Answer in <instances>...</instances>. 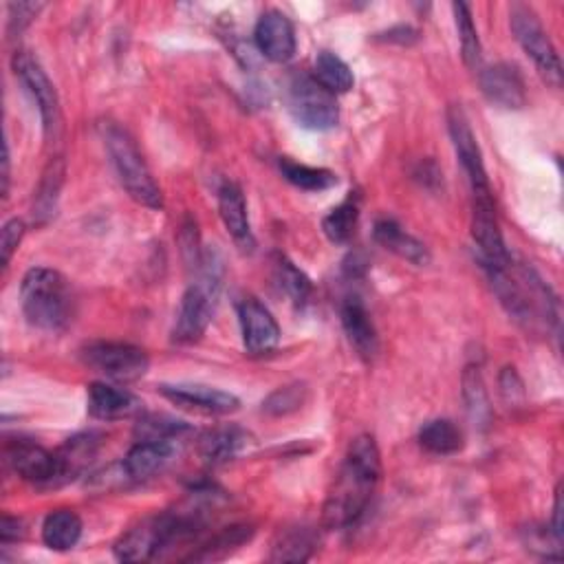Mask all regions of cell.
Here are the masks:
<instances>
[{
    "label": "cell",
    "mask_w": 564,
    "mask_h": 564,
    "mask_svg": "<svg viewBox=\"0 0 564 564\" xmlns=\"http://www.w3.org/2000/svg\"><path fill=\"white\" fill-rule=\"evenodd\" d=\"M86 403H89V414L102 421L128 416L139 408V401L128 390L106 381H95L89 386Z\"/></svg>",
    "instance_id": "ffe728a7"
},
{
    "label": "cell",
    "mask_w": 564,
    "mask_h": 564,
    "mask_svg": "<svg viewBox=\"0 0 564 564\" xmlns=\"http://www.w3.org/2000/svg\"><path fill=\"white\" fill-rule=\"evenodd\" d=\"M23 236H25V223L21 219H12V221L5 223L3 234H0V251H3V267H8L12 262V256L19 249Z\"/></svg>",
    "instance_id": "d590c367"
},
{
    "label": "cell",
    "mask_w": 564,
    "mask_h": 564,
    "mask_svg": "<svg viewBox=\"0 0 564 564\" xmlns=\"http://www.w3.org/2000/svg\"><path fill=\"white\" fill-rule=\"evenodd\" d=\"M381 479V457L373 437L362 435L351 442L340 472L336 474L325 507L327 529H346L362 518Z\"/></svg>",
    "instance_id": "6da1fadb"
},
{
    "label": "cell",
    "mask_w": 564,
    "mask_h": 564,
    "mask_svg": "<svg viewBox=\"0 0 564 564\" xmlns=\"http://www.w3.org/2000/svg\"><path fill=\"white\" fill-rule=\"evenodd\" d=\"M82 360L93 371L119 384L141 379L151 366V360L144 349L124 342H93L84 346Z\"/></svg>",
    "instance_id": "ba28073f"
},
{
    "label": "cell",
    "mask_w": 564,
    "mask_h": 564,
    "mask_svg": "<svg viewBox=\"0 0 564 564\" xmlns=\"http://www.w3.org/2000/svg\"><path fill=\"white\" fill-rule=\"evenodd\" d=\"M551 536L557 544L564 540V525H562V487L557 485L555 490V501H553V518H551Z\"/></svg>",
    "instance_id": "ab89813d"
},
{
    "label": "cell",
    "mask_w": 564,
    "mask_h": 564,
    "mask_svg": "<svg viewBox=\"0 0 564 564\" xmlns=\"http://www.w3.org/2000/svg\"><path fill=\"white\" fill-rule=\"evenodd\" d=\"M448 130H450L455 153H457V157H459V162H461V166H463V171L470 179L472 195L492 192L481 149L477 144V137H474L472 126H470L461 106H450L448 108Z\"/></svg>",
    "instance_id": "8fae6325"
},
{
    "label": "cell",
    "mask_w": 564,
    "mask_h": 564,
    "mask_svg": "<svg viewBox=\"0 0 564 564\" xmlns=\"http://www.w3.org/2000/svg\"><path fill=\"white\" fill-rule=\"evenodd\" d=\"M197 269H199V275L181 298L175 331H173V338L179 344H192L201 340V336L212 322L216 301L221 294L223 267L216 254L214 251L201 254Z\"/></svg>",
    "instance_id": "277c9868"
},
{
    "label": "cell",
    "mask_w": 564,
    "mask_h": 564,
    "mask_svg": "<svg viewBox=\"0 0 564 564\" xmlns=\"http://www.w3.org/2000/svg\"><path fill=\"white\" fill-rule=\"evenodd\" d=\"M287 104L294 119L309 130H331L340 121V106L314 75H294L287 86Z\"/></svg>",
    "instance_id": "8992f818"
},
{
    "label": "cell",
    "mask_w": 564,
    "mask_h": 564,
    "mask_svg": "<svg viewBox=\"0 0 564 564\" xmlns=\"http://www.w3.org/2000/svg\"><path fill=\"white\" fill-rule=\"evenodd\" d=\"M12 69L38 106L47 141L56 139L60 132L62 115H60V102H58L54 82L49 80L40 62L30 51H16L12 58Z\"/></svg>",
    "instance_id": "9c48e42d"
},
{
    "label": "cell",
    "mask_w": 564,
    "mask_h": 564,
    "mask_svg": "<svg viewBox=\"0 0 564 564\" xmlns=\"http://www.w3.org/2000/svg\"><path fill=\"white\" fill-rule=\"evenodd\" d=\"M373 234H375V240L384 249L397 254L399 258H403V260H408V262H412L416 267H423V265L431 262L428 247L423 245L421 240H416L412 234H408L399 223H395L390 219L377 221Z\"/></svg>",
    "instance_id": "44dd1931"
},
{
    "label": "cell",
    "mask_w": 564,
    "mask_h": 564,
    "mask_svg": "<svg viewBox=\"0 0 564 564\" xmlns=\"http://www.w3.org/2000/svg\"><path fill=\"white\" fill-rule=\"evenodd\" d=\"M188 431L190 426L186 421H179L166 414H149L137 423L134 435L139 442H175Z\"/></svg>",
    "instance_id": "1f68e13d"
},
{
    "label": "cell",
    "mask_w": 564,
    "mask_h": 564,
    "mask_svg": "<svg viewBox=\"0 0 564 564\" xmlns=\"http://www.w3.org/2000/svg\"><path fill=\"white\" fill-rule=\"evenodd\" d=\"M238 322L243 333V344L249 353H269L280 342V327L271 312L256 298H245L238 305Z\"/></svg>",
    "instance_id": "5bb4252c"
},
{
    "label": "cell",
    "mask_w": 564,
    "mask_h": 564,
    "mask_svg": "<svg viewBox=\"0 0 564 564\" xmlns=\"http://www.w3.org/2000/svg\"><path fill=\"white\" fill-rule=\"evenodd\" d=\"M455 12V21H457V30H459V40H461V51H463V60L470 69H479L481 67V40H479V32L474 27L472 21V12L466 3H455L453 5Z\"/></svg>",
    "instance_id": "836d02e7"
},
{
    "label": "cell",
    "mask_w": 564,
    "mask_h": 564,
    "mask_svg": "<svg viewBox=\"0 0 564 564\" xmlns=\"http://www.w3.org/2000/svg\"><path fill=\"white\" fill-rule=\"evenodd\" d=\"M314 78L333 95L349 93L355 84V75H353L351 67L333 51L318 54L316 67H314Z\"/></svg>",
    "instance_id": "83f0119b"
},
{
    "label": "cell",
    "mask_w": 564,
    "mask_h": 564,
    "mask_svg": "<svg viewBox=\"0 0 564 564\" xmlns=\"http://www.w3.org/2000/svg\"><path fill=\"white\" fill-rule=\"evenodd\" d=\"M501 386H503V395L509 403H516V392L520 397H525V390H522V381L520 377L514 373V368H505V373L501 375Z\"/></svg>",
    "instance_id": "f35d334b"
},
{
    "label": "cell",
    "mask_w": 564,
    "mask_h": 564,
    "mask_svg": "<svg viewBox=\"0 0 564 564\" xmlns=\"http://www.w3.org/2000/svg\"><path fill=\"white\" fill-rule=\"evenodd\" d=\"M12 157H10V144L5 141V155H3V197L8 199V195H10V175H12V162H10Z\"/></svg>",
    "instance_id": "60d3db41"
},
{
    "label": "cell",
    "mask_w": 564,
    "mask_h": 564,
    "mask_svg": "<svg viewBox=\"0 0 564 564\" xmlns=\"http://www.w3.org/2000/svg\"><path fill=\"white\" fill-rule=\"evenodd\" d=\"M82 538V520L73 509H56L43 522V540L54 551H69Z\"/></svg>",
    "instance_id": "d4e9b609"
},
{
    "label": "cell",
    "mask_w": 564,
    "mask_h": 564,
    "mask_svg": "<svg viewBox=\"0 0 564 564\" xmlns=\"http://www.w3.org/2000/svg\"><path fill=\"white\" fill-rule=\"evenodd\" d=\"M273 278L278 287L285 292L296 305H305L312 296V280L282 254L273 256Z\"/></svg>",
    "instance_id": "4dcf8cb0"
},
{
    "label": "cell",
    "mask_w": 564,
    "mask_h": 564,
    "mask_svg": "<svg viewBox=\"0 0 564 564\" xmlns=\"http://www.w3.org/2000/svg\"><path fill=\"white\" fill-rule=\"evenodd\" d=\"M251 536H254V527L251 525L225 527L219 533H214L208 542H203L197 549H192V553L186 555L184 560H188V562H216V560H225L238 547L249 542Z\"/></svg>",
    "instance_id": "cb8c5ba5"
},
{
    "label": "cell",
    "mask_w": 564,
    "mask_h": 564,
    "mask_svg": "<svg viewBox=\"0 0 564 564\" xmlns=\"http://www.w3.org/2000/svg\"><path fill=\"white\" fill-rule=\"evenodd\" d=\"M509 27L514 32V38L522 47V51L533 60L538 73L557 89L562 84V64H560L557 51H555L551 38L547 36L542 23L538 21L536 12L520 3L512 5Z\"/></svg>",
    "instance_id": "52a82bcc"
},
{
    "label": "cell",
    "mask_w": 564,
    "mask_h": 564,
    "mask_svg": "<svg viewBox=\"0 0 564 564\" xmlns=\"http://www.w3.org/2000/svg\"><path fill=\"white\" fill-rule=\"evenodd\" d=\"M254 40L258 51L271 60V62H290L296 54V32L292 21L278 12V10H269L265 12L254 30Z\"/></svg>",
    "instance_id": "4fadbf2b"
},
{
    "label": "cell",
    "mask_w": 564,
    "mask_h": 564,
    "mask_svg": "<svg viewBox=\"0 0 564 564\" xmlns=\"http://www.w3.org/2000/svg\"><path fill=\"white\" fill-rule=\"evenodd\" d=\"M280 173L292 186L307 190V192H322L333 186H338V175L327 168H314L298 162H292L287 157L280 160Z\"/></svg>",
    "instance_id": "f1b7e54d"
},
{
    "label": "cell",
    "mask_w": 564,
    "mask_h": 564,
    "mask_svg": "<svg viewBox=\"0 0 564 564\" xmlns=\"http://www.w3.org/2000/svg\"><path fill=\"white\" fill-rule=\"evenodd\" d=\"M173 453V442H137L126 455L121 470L130 481H146L171 461Z\"/></svg>",
    "instance_id": "ac0fdd59"
},
{
    "label": "cell",
    "mask_w": 564,
    "mask_h": 564,
    "mask_svg": "<svg viewBox=\"0 0 564 564\" xmlns=\"http://www.w3.org/2000/svg\"><path fill=\"white\" fill-rule=\"evenodd\" d=\"M249 444H251L249 433H245L243 428H236V426H227V428H219V431L205 435L199 446V453L205 463L223 466V463L236 459L238 455H243L249 448Z\"/></svg>",
    "instance_id": "7402d4cb"
},
{
    "label": "cell",
    "mask_w": 564,
    "mask_h": 564,
    "mask_svg": "<svg viewBox=\"0 0 564 564\" xmlns=\"http://www.w3.org/2000/svg\"><path fill=\"white\" fill-rule=\"evenodd\" d=\"M492 290L496 292L501 305L507 309V314L527 325L536 327L538 322L547 325L557 322L555 314V298L551 296L549 287L536 275L533 269L509 260L501 267H485Z\"/></svg>",
    "instance_id": "7a4b0ae2"
},
{
    "label": "cell",
    "mask_w": 564,
    "mask_h": 564,
    "mask_svg": "<svg viewBox=\"0 0 564 564\" xmlns=\"http://www.w3.org/2000/svg\"><path fill=\"white\" fill-rule=\"evenodd\" d=\"M102 139H104L106 153L110 157L113 171L119 184L124 186V190L128 192V197L144 208L162 210L164 208L162 190L153 179V173L146 166L144 157H141L134 139L117 124H104Z\"/></svg>",
    "instance_id": "5b68a950"
},
{
    "label": "cell",
    "mask_w": 564,
    "mask_h": 564,
    "mask_svg": "<svg viewBox=\"0 0 564 564\" xmlns=\"http://www.w3.org/2000/svg\"><path fill=\"white\" fill-rule=\"evenodd\" d=\"M481 89L485 97L501 108H522L527 102L525 80L514 64L498 62L481 71Z\"/></svg>",
    "instance_id": "e0dca14e"
},
{
    "label": "cell",
    "mask_w": 564,
    "mask_h": 564,
    "mask_svg": "<svg viewBox=\"0 0 564 564\" xmlns=\"http://www.w3.org/2000/svg\"><path fill=\"white\" fill-rule=\"evenodd\" d=\"M472 238L481 251L485 267H501L509 260L492 192L472 195Z\"/></svg>",
    "instance_id": "7c38bea8"
},
{
    "label": "cell",
    "mask_w": 564,
    "mask_h": 564,
    "mask_svg": "<svg viewBox=\"0 0 564 564\" xmlns=\"http://www.w3.org/2000/svg\"><path fill=\"white\" fill-rule=\"evenodd\" d=\"M340 316H342L344 333H346L349 342L353 344V349L357 351V355L364 360H373L379 344H377L375 325H373L364 303L360 298H346L340 309Z\"/></svg>",
    "instance_id": "d6986e66"
},
{
    "label": "cell",
    "mask_w": 564,
    "mask_h": 564,
    "mask_svg": "<svg viewBox=\"0 0 564 564\" xmlns=\"http://www.w3.org/2000/svg\"><path fill=\"white\" fill-rule=\"evenodd\" d=\"M318 547V536L312 527H292L282 531L271 547L273 562H307Z\"/></svg>",
    "instance_id": "4316f807"
},
{
    "label": "cell",
    "mask_w": 564,
    "mask_h": 564,
    "mask_svg": "<svg viewBox=\"0 0 564 564\" xmlns=\"http://www.w3.org/2000/svg\"><path fill=\"white\" fill-rule=\"evenodd\" d=\"M23 536H25L23 520H21V518H14V516H10V514H5V516H3V525H0V540H3V544L19 542Z\"/></svg>",
    "instance_id": "74e56055"
},
{
    "label": "cell",
    "mask_w": 564,
    "mask_h": 564,
    "mask_svg": "<svg viewBox=\"0 0 564 564\" xmlns=\"http://www.w3.org/2000/svg\"><path fill=\"white\" fill-rule=\"evenodd\" d=\"M40 10H43V5H36V3H12L10 5V25H12V30L19 27V32H21L23 27H27L38 16Z\"/></svg>",
    "instance_id": "8d00e7d4"
},
{
    "label": "cell",
    "mask_w": 564,
    "mask_h": 564,
    "mask_svg": "<svg viewBox=\"0 0 564 564\" xmlns=\"http://www.w3.org/2000/svg\"><path fill=\"white\" fill-rule=\"evenodd\" d=\"M357 219H360V199L357 195H351L346 201H342L322 219V230L331 243L346 245L355 234Z\"/></svg>",
    "instance_id": "f546056e"
},
{
    "label": "cell",
    "mask_w": 564,
    "mask_h": 564,
    "mask_svg": "<svg viewBox=\"0 0 564 564\" xmlns=\"http://www.w3.org/2000/svg\"><path fill=\"white\" fill-rule=\"evenodd\" d=\"M160 390L173 403L205 414H230L240 406L236 395L205 384H164Z\"/></svg>",
    "instance_id": "9a60e30c"
},
{
    "label": "cell",
    "mask_w": 564,
    "mask_h": 564,
    "mask_svg": "<svg viewBox=\"0 0 564 564\" xmlns=\"http://www.w3.org/2000/svg\"><path fill=\"white\" fill-rule=\"evenodd\" d=\"M64 175H67L64 160L62 157H51L43 177H40L36 197H34V210H32L34 223L45 225L54 219L56 208H58V199H60V190H62V184H64Z\"/></svg>",
    "instance_id": "603a6c76"
},
{
    "label": "cell",
    "mask_w": 564,
    "mask_h": 564,
    "mask_svg": "<svg viewBox=\"0 0 564 564\" xmlns=\"http://www.w3.org/2000/svg\"><path fill=\"white\" fill-rule=\"evenodd\" d=\"M21 305L30 325L43 331L62 329L73 314V296L67 278L49 267H34L21 285Z\"/></svg>",
    "instance_id": "3957f363"
},
{
    "label": "cell",
    "mask_w": 564,
    "mask_h": 564,
    "mask_svg": "<svg viewBox=\"0 0 564 564\" xmlns=\"http://www.w3.org/2000/svg\"><path fill=\"white\" fill-rule=\"evenodd\" d=\"M8 463L12 470L40 487H56L69 481V474L64 470V463L58 453H49L43 446L30 442V439H16L10 442L5 448Z\"/></svg>",
    "instance_id": "30bf717a"
},
{
    "label": "cell",
    "mask_w": 564,
    "mask_h": 564,
    "mask_svg": "<svg viewBox=\"0 0 564 564\" xmlns=\"http://www.w3.org/2000/svg\"><path fill=\"white\" fill-rule=\"evenodd\" d=\"M463 397L468 403V412L472 416V421H477L479 426H487L490 416H492V408H490V397L481 377V371L470 366L463 375Z\"/></svg>",
    "instance_id": "d6a6232c"
},
{
    "label": "cell",
    "mask_w": 564,
    "mask_h": 564,
    "mask_svg": "<svg viewBox=\"0 0 564 564\" xmlns=\"http://www.w3.org/2000/svg\"><path fill=\"white\" fill-rule=\"evenodd\" d=\"M419 444L431 455L448 457L457 455L463 448V433L450 419H433L419 431Z\"/></svg>",
    "instance_id": "484cf974"
},
{
    "label": "cell",
    "mask_w": 564,
    "mask_h": 564,
    "mask_svg": "<svg viewBox=\"0 0 564 564\" xmlns=\"http://www.w3.org/2000/svg\"><path fill=\"white\" fill-rule=\"evenodd\" d=\"M307 399H309V388L305 384L280 386L262 401V410L271 416H285L301 410L307 403Z\"/></svg>",
    "instance_id": "e575fe53"
},
{
    "label": "cell",
    "mask_w": 564,
    "mask_h": 564,
    "mask_svg": "<svg viewBox=\"0 0 564 564\" xmlns=\"http://www.w3.org/2000/svg\"><path fill=\"white\" fill-rule=\"evenodd\" d=\"M219 214L221 221L232 236V240L238 245L240 251L251 254L256 249V238L249 225L247 203L243 197V190L234 181H225L219 188Z\"/></svg>",
    "instance_id": "2e32d148"
}]
</instances>
